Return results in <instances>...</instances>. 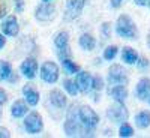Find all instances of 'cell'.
Instances as JSON below:
<instances>
[{
	"instance_id": "6da1fadb",
	"label": "cell",
	"mask_w": 150,
	"mask_h": 138,
	"mask_svg": "<svg viewBox=\"0 0 150 138\" xmlns=\"http://www.w3.org/2000/svg\"><path fill=\"white\" fill-rule=\"evenodd\" d=\"M63 128H65V134L68 137H81V135H89L92 137L93 132L89 131V129H86L83 126V123L81 122H77V116H74V107L69 110L68 113V117H66V122L63 125Z\"/></svg>"
},
{
	"instance_id": "7a4b0ae2",
	"label": "cell",
	"mask_w": 150,
	"mask_h": 138,
	"mask_svg": "<svg viewBox=\"0 0 150 138\" xmlns=\"http://www.w3.org/2000/svg\"><path fill=\"white\" fill-rule=\"evenodd\" d=\"M116 33L120 38H125V39H135L138 32H137V26L132 21V18L129 15H120L117 18L116 23Z\"/></svg>"
},
{
	"instance_id": "3957f363",
	"label": "cell",
	"mask_w": 150,
	"mask_h": 138,
	"mask_svg": "<svg viewBox=\"0 0 150 138\" xmlns=\"http://www.w3.org/2000/svg\"><path fill=\"white\" fill-rule=\"evenodd\" d=\"M78 119L83 123V126L86 129L92 131V132L96 129L98 123H99V116L95 113L93 108L87 107V105H81L80 107V110H78Z\"/></svg>"
},
{
	"instance_id": "277c9868",
	"label": "cell",
	"mask_w": 150,
	"mask_h": 138,
	"mask_svg": "<svg viewBox=\"0 0 150 138\" xmlns=\"http://www.w3.org/2000/svg\"><path fill=\"white\" fill-rule=\"evenodd\" d=\"M107 117H108L112 123L120 125V123L128 122V119H129V111H128L126 107H125L123 102H117V101H116V104H112V105L108 107V110H107Z\"/></svg>"
},
{
	"instance_id": "5b68a950",
	"label": "cell",
	"mask_w": 150,
	"mask_h": 138,
	"mask_svg": "<svg viewBox=\"0 0 150 138\" xmlns=\"http://www.w3.org/2000/svg\"><path fill=\"white\" fill-rule=\"evenodd\" d=\"M107 81H108V84H110V86H117V84L128 86V83H129L128 72L125 71L120 65H112V66L108 69Z\"/></svg>"
},
{
	"instance_id": "8992f818",
	"label": "cell",
	"mask_w": 150,
	"mask_h": 138,
	"mask_svg": "<svg viewBox=\"0 0 150 138\" xmlns=\"http://www.w3.org/2000/svg\"><path fill=\"white\" fill-rule=\"evenodd\" d=\"M24 129L29 134H39L44 129V122L39 113L32 111L27 114V117L24 119Z\"/></svg>"
},
{
	"instance_id": "52a82bcc",
	"label": "cell",
	"mask_w": 150,
	"mask_h": 138,
	"mask_svg": "<svg viewBox=\"0 0 150 138\" xmlns=\"http://www.w3.org/2000/svg\"><path fill=\"white\" fill-rule=\"evenodd\" d=\"M54 45L57 48V53L60 59L71 57L69 51V33L68 32H59L54 38Z\"/></svg>"
},
{
	"instance_id": "ba28073f",
	"label": "cell",
	"mask_w": 150,
	"mask_h": 138,
	"mask_svg": "<svg viewBox=\"0 0 150 138\" xmlns=\"http://www.w3.org/2000/svg\"><path fill=\"white\" fill-rule=\"evenodd\" d=\"M59 66L54 62H45L41 66V78L48 84H54L59 80Z\"/></svg>"
},
{
	"instance_id": "9c48e42d",
	"label": "cell",
	"mask_w": 150,
	"mask_h": 138,
	"mask_svg": "<svg viewBox=\"0 0 150 138\" xmlns=\"http://www.w3.org/2000/svg\"><path fill=\"white\" fill-rule=\"evenodd\" d=\"M35 17L38 21H51L56 17V6L50 2H44L38 5L35 11Z\"/></svg>"
},
{
	"instance_id": "30bf717a",
	"label": "cell",
	"mask_w": 150,
	"mask_h": 138,
	"mask_svg": "<svg viewBox=\"0 0 150 138\" xmlns=\"http://www.w3.org/2000/svg\"><path fill=\"white\" fill-rule=\"evenodd\" d=\"M0 30L5 36H17L20 33V24L15 15H9L6 17L2 24H0Z\"/></svg>"
},
{
	"instance_id": "8fae6325",
	"label": "cell",
	"mask_w": 150,
	"mask_h": 138,
	"mask_svg": "<svg viewBox=\"0 0 150 138\" xmlns=\"http://www.w3.org/2000/svg\"><path fill=\"white\" fill-rule=\"evenodd\" d=\"M92 80H93V77L89 72L80 69L77 72V75H75V84H77V87H78V92L89 93L92 90Z\"/></svg>"
},
{
	"instance_id": "7c38bea8",
	"label": "cell",
	"mask_w": 150,
	"mask_h": 138,
	"mask_svg": "<svg viewBox=\"0 0 150 138\" xmlns=\"http://www.w3.org/2000/svg\"><path fill=\"white\" fill-rule=\"evenodd\" d=\"M84 5H86V0H68L65 20H75L83 12Z\"/></svg>"
},
{
	"instance_id": "4fadbf2b",
	"label": "cell",
	"mask_w": 150,
	"mask_h": 138,
	"mask_svg": "<svg viewBox=\"0 0 150 138\" xmlns=\"http://www.w3.org/2000/svg\"><path fill=\"white\" fill-rule=\"evenodd\" d=\"M20 71L27 80H33L36 77V72H38V62L33 57L24 59V62L20 66Z\"/></svg>"
},
{
	"instance_id": "5bb4252c",
	"label": "cell",
	"mask_w": 150,
	"mask_h": 138,
	"mask_svg": "<svg viewBox=\"0 0 150 138\" xmlns=\"http://www.w3.org/2000/svg\"><path fill=\"white\" fill-rule=\"evenodd\" d=\"M135 96L140 101H147V98L150 96V78L144 77L138 81V84L135 87Z\"/></svg>"
},
{
	"instance_id": "9a60e30c",
	"label": "cell",
	"mask_w": 150,
	"mask_h": 138,
	"mask_svg": "<svg viewBox=\"0 0 150 138\" xmlns=\"http://www.w3.org/2000/svg\"><path fill=\"white\" fill-rule=\"evenodd\" d=\"M50 102H51V105H54L56 108L62 110V108H65L68 105V99H66L65 93L62 90L53 89L51 92H50Z\"/></svg>"
},
{
	"instance_id": "2e32d148",
	"label": "cell",
	"mask_w": 150,
	"mask_h": 138,
	"mask_svg": "<svg viewBox=\"0 0 150 138\" xmlns=\"http://www.w3.org/2000/svg\"><path fill=\"white\" fill-rule=\"evenodd\" d=\"M23 95H24V99H26L27 105L36 107L38 104H39V92H38L35 87H32V86H24V87H23Z\"/></svg>"
},
{
	"instance_id": "e0dca14e",
	"label": "cell",
	"mask_w": 150,
	"mask_h": 138,
	"mask_svg": "<svg viewBox=\"0 0 150 138\" xmlns=\"http://www.w3.org/2000/svg\"><path fill=\"white\" fill-rule=\"evenodd\" d=\"M108 95L117 102H125L128 98V89H126V86L117 84V86H112L108 90Z\"/></svg>"
},
{
	"instance_id": "ac0fdd59",
	"label": "cell",
	"mask_w": 150,
	"mask_h": 138,
	"mask_svg": "<svg viewBox=\"0 0 150 138\" xmlns=\"http://www.w3.org/2000/svg\"><path fill=\"white\" fill-rule=\"evenodd\" d=\"M11 114L12 117L15 119H20V117H24L27 114V104L24 101H15L11 107Z\"/></svg>"
},
{
	"instance_id": "d6986e66",
	"label": "cell",
	"mask_w": 150,
	"mask_h": 138,
	"mask_svg": "<svg viewBox=\"0 0 150 138\" xmlns=\"http://www.w3.org/2000/svg\"><path fill=\"white\" fill-rule=\"evenodd\" d=\"M135 125H137V128H140V129L149 128L150 126V111H147V110L140 111L138 114L135 116Z\"/></svg>"
},
{
	"instance_id": "ffe728a7",
	"label": "cell",
	"mask_w": 150,
	"mask_h": 138,
	"mask_svg": "<svg viewBox=\"0 0 150 138\" xmlns=\"http://www.w3.org/2000/svg\"><path fill=\"white\" fill-rule=\"evenodd\" d=\"M80 47L84 50V51H92V50H95V47H96L95 38L90 33H83L80 36Z\"/></svg>"
},
{
	"instance_id": "44dd1931",
	"label": "cell",
	"mask_w": 150,
	"mask_h": 138,
	"mask_svg": "<svg viewBox=\"0 0 150 138\" xmlns=\"http://www.w3.org/2000/svg\"><path fill=\"white\" fill-rule=\"evenodd\" d=\"M122 60L128 65H134V63H137V60H138V54H137V51L134 48L125 47L122 50Z\"/></svg>"
},
{
	"instance_id": "7402d4cb",
	"label": "cell",
	"mask_w": 150,
	"mask_h": 138,
	"mask_svg": "<svg viewBox=\"0 0 150 138\" xmlns=\"http://www.w3.org/2000/svg\"><path fill=\"white\" fill-rule=\"evenodd\" d=\"M60 60H62V65H63V69L66 71V74H77L80 71V66L75 62H72L71 57H65Z\"/></svg>"
},
{
	"instance_id": "603a6c76",
	"label": "cell",
	"mask_w": 150,
	"mask_h": 138,
	"mask_svg": "<svg viewBox=\"0 0 150 138\" xmlns=\"http://www.w3.org/2000/svg\"><path fill=\"white\" fill-rule=\"evenodd\" d=\"M12 74V66L9 62H5V60H0V80L3 81H8V78L11 77Z\"/></svg>"
},
{
	"instance_id": "cb8c5ba5",
	"label": "cell",
	"mask_w": 150,
	"mask_h": 138,
	"mask_svg": "<svg viewBox=\"0 0 150 138\" xmlns=\"http://www.w3.org/2000/svg\"><path fill=\"white\" fill-rule=\"evenodd\" d=\"M63 87H65V90L71 96H77L78 95V87H77V84H75V81L66 78V80H63Z\"/></svg>"
},
{
	"instance_id": "d4e9b609",
	"label": "cell",
	"mask_w": 150,
	"mask_h": 138,
	"mask_svg": "<svg viewBox=\"0 0 150 138\" xmlns=\"http://www.w3.org/2000/svg\"><path fill=\"white\" fill-rule=\"evenodd\" d=\"M119 135H120L122 138H129V137H132V135H134V129H132V126H131V125H128L126 122H125V123H120Z\"/></svg>"
},
{
	"instance_id": "484cf974",
	"label": "cell",
	"mask_w": 150,
	"mask_h": 138,
	"mask_svg": "<svg viewBox=\"0 0 150 138\" xmlns=\"http://www.w3.org/2000/svg\"><path fill=\"white\" fill-rule=\"evenodd\" d=\"M117 47L116 45H110V47H107L105 50H104V59L105 60H112L116 56H117Z\"/></svg>"
},
{
	"instance_id": "4316f807",
	"label": "cell",
	"mask_w": 150,
	"mask_h": 138,
	"mask_svg": "<svg viewBox=\"0 0 150 138\" xmlns=\"http://www.w3.org/2000/svg\"><path fill=\"white\" fill-rule=\"evenodd\" d=\"M102 89H104V78L101 77V75H96V77H93V80H92V90L101 92Z\"/></svg>"
},
{
	"instance_id": "83f0119b",
	"label": "cell",
	"mask_w": 150,
	"mask_h": 138,
	"mask_svg": "<svg viewBox=\"0 0 150 138\" xmlns=\"http://www.w3.org/2000/svg\"><path fill=\"white\" fill-rule=\"evenodd\" d=\"M102 35L105 38H110L111 36V24L110 23H104L102 24Z\"/></svg>"
},
{
	"instance_id": "f1b7e54d",
	"label": "cell",
	"mask_w": 150,
	"mask_h": 138,
	"mask_svg": "<svg viewBox=\"0 0 150 138\" xmlns=\"http://www.w3.org/2000/svg\"><path fill=\"white\" fill-rule=\"evenodd\" d=\"M14 5H15L17 14H21V12L24 11V0H14Z\"/></svg>"
},
{
	"instance_id": "f546056e",
	"label": "cell",
	"mask_w": 150,
	"mask_h": 138,
	"mask_svg": "<svg viewBox=\"0 0 150 138\" xmlns=\"http://www.w3.org/2000/svg\"><path fill=\"white\" fill-rule=\"evenodd\" d=\"M137 66H138L140 69H144V68H147L149 66V59H146V57H138V60H137Z\"/></svg>"
},
{
	"instance_id": "4dcf8cb0",
	"label": "cell",
	"mask_w": 150,
	"mask_h": 138,
	"mask_svg": "<svg viewBox=\"0 0 150 138\" xmlns=\"http://www.w3.org/2000/svg\"><path fill=\"white\" fill-rule=\"evenodd\" d=\"M6 102H8V95H6V92L3 89H0V107L5 105Z\"/></svg>"
},
{
	"instance_id": "1f68e13d",
	"label": "cell",
	"mask_w": 150,
	"mask_h": 138,
	"mask_svg": "<svg viewBox=\"0 0 150 138\" xmlns=\"http://www.w3.org/2000/svg\"><path fill=\"white\" fill-rule=\"evenodd\" d=\"M9 137H11L9 129H6V128H2V126H0V138H9Z\"/></svg>"
},
{
	"instance_id": "d6a6232c",
	"label": "cell",
	"mask_w": 150,
	"mask_h": 138,
	"mask_svg": "<svg viewBox=\"0 0 150 138\" xmlns=\"http://www.w3.org/2000/svg\"><path fill=\"white\" fill-rule=\"evenodd\" d=\"M122 3H123V0H111V8L117 9V8L122 6Z\"/></svg>"
},
{
	"instance_id": "836d02e7",
	"label": "cell",
	"mask_w": 150,
	"mask_h": 138,
	"mask_svg": "<svg viewBox=\"0 0 150 138\" xmlns=\"http://www.w3.org/2000/svg\"><path fill=\"white\" fill-rule=\"evenodd\" d=\"M135 5H138V6H149L150 3V0H134Z\"/></svg>"
},
{
	"instance_id": "e575fe53",
	"label": "cell",
	"mask_w": 150,
	"mask_h": 138,
	"mask_svg": "<svg viewBox=\"0 0 150 138\" xmlns=\"http://www.w3.org/2000/svg\"><path fill=\"white\" fill-rule=\"evenodd\" d=\"M5 45H6V38H5L3 33H0V50H2Z\"/></svg>"
},
{
	"instance_id": "d590c367",
	"label": "cell",
	"mask_w": 150,
	"mask_h": 138,
	"mask_svg": "<svg viewBox=\"0 0 150 138\" xmlns=\"http://www.w3.org/2000/svg\"><path fill=\"white\" fill-rule=\"evenodd\" d=\"M147 45H149V48H150V33L147 35Z\"/></svg>"
},
{
	"instance_id": "8d00e7d4",
	"label": "cell",
	"mask_w": 150,
	"mask_h": 138,
	"mask_svg": "<svg viewBox=\"0 0 150 138\" xmlns=\"http://www.w3.org/2000/svg\"><path fill=\"white\" fill-rule=\"evenodd\" d=\"M42 2H51V0H42Z\"/></svg>"
},
{
	"instance_id": "74e56055",
	"label": "cell",
	"mask_w": 150,
	"mask_h": 138,
	"mask_svg": "<svg viewBox=\"0 0 150 138\" xmlns=\"http://www.w3.org/2000/svg\"><path fill=\"white\" fill-rule=\"evenodd\" d=\"M147 101H149V104H150V96H149V98H147Z\"/></svg>"
},
{
	"instance_id": "f35d334b",
	"label": "cell",
	"mask_w": 150,
	"mask_h": 138,
	"mask_svg": "<svg viewBox=\"0 0 150 138\" xmlns=\"http://www.w3.org/2000/svg\"><path fill=\"white\" fill-rule=\"evenodd\" d=\"M149 6H150V3H149Z\"/></svg>"
}]
</instances>
